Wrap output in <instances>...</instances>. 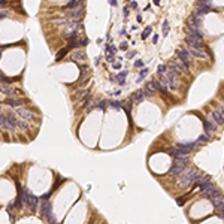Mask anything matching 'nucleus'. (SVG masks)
Masks as SVG:
<instances>
[{
    "label": "nucleus",
    "mask_w": 224,
    "mask_h": 224,
    "mask_svg": "<svg viewBox=\"0 0 224 224\" xmlns=\"http://www.w3.org/2000/svg\"><path fill=\"white\" fill-rule=\"evenodd\" d=\"M169 69L170 70H173L176 75H184V73H188V66L181 60V58H178L176 57V60H172L169 64Z\"/></svg>",
    "instance_id": "1"
},
{
    "label": "nucleus",
    "mask_w": 224,
    "mask_h": 224,
    "mask_svg": "<svg viewBox=\"0 0 224 224\" xmlns=\"http://www.w3.org/2000/svg\"><path fill=\"white\" fill-rule=\"evenodd\" d=\"M40 212H42V215L48 220V223L50 224H52V223H57L55 221V218H54V214H52V206H51V203H50V200H45V202H40Z\"/></svg>",
    "instance_id": "2"
},
{
    "label": "nucleus",
    "mask_w": 224,
    "mask_h": 224,
    "mask_svg": "<svg viewBox=\"0 0 224 224\" xmlns=\"http://www.w3.org/2000/svg\"><path fill=\"white\" fill-rule=\"evenodd\" d=\"M194 114L202 120V121H203V127H205V131H206V134H208V136L211 138L212 136V134H214V131L217 130V127H218V124L212 120V118H209V120H206V118H203V117H202L200 114H197V112H194Z\"/></svg>",
    "instance_id": "3"
},
{
    "label": "nucleus",
    "mask_w": 224,
    "mask_h": 224,
    "mask_svg": "<svg viewBox=\"0 0 224 224\" xmlns=\"http://www.w3.org/2000/svg\"><path fill=\"white\" fill-rule=\"evenodd\" d=\"M15 112H17V115H18L19 118L27 120V121H30V123L36 118V115L33 114V112H32L30 109H27L26 106H22V108H17V109H15Z\"/></svg>",
    "instance_id": "4"
},
{
    "label": "nucleus",
    "mask_w": 224,
    "mask_h": 224,
    "mask_svg": "<svg viewBox=\"0 0 224 224\" xmlns=\"http://www.w3.org/2000/svg\"><path fill=\"white\" fill-rule=\"evenodd\" d=\"M211 11H214V8H212V3H206V2H203V0H199V2L196 3V14H199V15H206L208 12H211Z\"/></svg>",
    "instance_id": "5"
},
{
    "label": "nucleus",
    "mask_w": 224,
    "mask_h": 224,
    "mask_svg": "<svg viewBox=\"0 0 224 224\" xmlns=\"http://www.w3.org/2000/svg\"><path fill=\"white\" fill-rule=\"evenodd\" d=\"M176 57H178V58H181V60H182L188 67L193 64V57H194V55L190 52V50H185V48L179 50V51H178V54H176Z\"/></svg>",
    "instance_id": "6"
},
{
    "label": "nucleus",
    "mask_w": 224,
    "mask_h": 224,
    "mask_svg": "<svg viewBox=\"0 0 224 224\" xmlns=\"http://www.w3.org/2000/svg\"><path fill=\"white\" fill-rule=\"evenodd\" d=\"M169 67V66H167ZM172 85H173V88H179V87H181V81H179V75H176L173 70H170V69H167V72L163 75Z\"/></svg>",
    "instance_id": "7"
},
{
    "label": "nucleus",
    "mask_w": 224,
    "mask_h": 224,
    "mask_svg": "<svg viewBox=\"0 0 224 224\" xmlns=\"http://www.w3.org/2000/svg\"><path fill=\"white\" fill-rule=\"evenodd\" d=\"M188 50H190V52L194 55V57H197V58H202V60H208V52H206V50L205 48H197V47H188Z\"/></svg>",
    "instance_id": "8"
},
{
    "label": "nucleus",
    "mask_w": 224,
    "mask_h": 224,
    "mask_svg": "<svg viewBox=\"0 0 224 224\" xmlns=\"http://www.w3.org/2000/svg\"><path fill=\"white\" fill-rule=\"evenodd\" d=\"M39 203H40V199L36 197V196H33V194H30L24 206L29 208V209H32V211H36V209L39 208Z\"/></svg>",
    "instance_id": "9"
},
{
    "label": "nucleus",
    "mask_w": 224,
    "mask_h": 224,
    "mask_svg": "<svg viewBox=\"0 0 224 224\" xmlns=\"http://www.w3.org/2000/svg\"><path fill=\"white\" fill-rule=\"evenodd\" d=\"M185 42L188 47H197V48H205L203 47V42H202L200 37H196V36H185Z\"/></svg>",
    "instance_id": "10"
},
{
    "label": "nucleus",
    "mask_w": 224,
    "mask_h": 224,
    "mask_svg": "<svg viewBox=\"0 0 224 224\" xmlns=\"http://www.w3.org/2000/svg\"><path fill=\"white\" fill-rule=\"evenodd\" d=\"M72 61H75L76 64H82V63H85V52L82 51V50H75L73 52H72Z\"/></svg>",
    "instance_id": "11"
},
{
    "label": "nucleus",
    "mask_w": 224,
    "mask_h": 224,
    "mask_svg": "<svg viewBox=\"0 0 224 224\" xmlns=\"http://www.w3.org/2000/svg\"><path fill=\"white\" fill-rule=\"evenodd\" d=\"M145 99H146V96H145V93H144V90H138V91H134V93L130 96V100L133 102V105H138V103L144 102Z\"/></svg>",
    "instance_id": "12"
},
{
    "label": "nucleus",
    "mask_w": 224,
    "mask_h": 224,
    "mask_svg": "<svg viewBox=\"0 0 224 224\" xmlns=\"http://www.w3.org/2000/svg\"><path fill=\"white\" fill-rule=\"evenodd\" d=\"M194 146H197L196 142H191V144H178V145H176V148H178L179 151H181L182 154H187V155L194 149Z\"/></svg>",
    "instance_id": "13"
},
{
    "label": "nucleus",
    "mask_w": 224,
    "mask_h": 224,
    "mask_svg": "<svg viewBox=\"0 0 224 224\" xmlns=\"http://www.w3.org/2000/svg\"><path fill=\"white\" fill-rule=\"evenodd\" d=\"M9 108H12V109H17V108H22L26 105V102L24 100H19L18 97H15V99H6V100H3Z\"/></svg>",
    "instance_id": "14"
},
{
    "label": "nucleus",
    "mask_w": 224,
    "mask_h": 224,
    "mask_svg": "<svg viewBox=\"0 0 224 224\" xmlns=\"http://www.w3.org/2000/svg\"><path fill=\"white\" fill-rule=\"evenodd\" d=\"M84 100H85V102L82 103V108H84V111H85V112H90V111L96 109V100H94V99H93L91 96L85 97Z\"/></svg>",
    "instance_id": "15"
},
{
    "label": "nucleus",
    "mask_w": 224,
    "mask_h": 224,
    "mask_svg": "<svg viewBox=\"0 0 224 224\" xmlns=\"http://www.w3.org/2000/svg\"><path fill=\"white\" fill-rule=\"evenodd\" d=\"M211 118H212L218 126H223V124H224V115L221 114L220 109H214V111L211 112Z\"/></svg>",
    "instance_id": "16"
},
{
    "label": "nucleus",
    "mask_w": 224,
    "mask_h": 224,
    "mask_svg": "<svg viewBox=\"0 0 224 224\" xmlns=\"http://www.w3.org/2000/svg\"><path fill=\"white\" fill-rule=\"evenodd\" d=\"M184 169H185L184 166H181V164H175V163H173V166L169 169V175H170V176H176V178H178L179 175H181V173L184 172Z\"/></svg>",
    "instance_id": "17"
},
{
    "label": "nucleus",
    "mask_w": 224,
    "mask_h": 224,
    "mask_svg": "<svg viewBox=\"0 0 224 224\" xmlns=\"http://www.w3.org/2000/svg\"><path fill=\"white\" fill-rule=\"evenodd\" d=\"M142 90H144V93H145L146 99H148V97H152V96L155 94V91H157V90H155V87H154V84H152V81H151V82H148V84H146V85H145Z\"/></svg>",
    "instance_id": "18"
},
{
    "label": "nucleus",
    "mask_w": 224,
    "mask_h": 224,
    "mask_svg": "<svg viewBox=\"0 0 224 224\" xmlns=\"http://www.w3.org/2000/svg\"><path fill=\"white\" fill-rule=\"evenodd\" d=\"M126 76H127V72H121L120 75H117V76L112 78V81L117 82V84H120V85H124V84H126Z\"/></svg>",
    "instance_id": "19"
},
{
    "label": "nucleus",
    "mask_w": 224,
    "mask_h": 224,
    "mask_svg": "<svg viewBox=\"0 0 224 224\" xmlns=\"http://www.w3.org/2000/svg\"><path fill=\"white\" fill-rule=\"evenodd\" d=\"M75 96H76L78 100H82V99H85V97L90 96V91H88L87 88H82V90H78V91L75 93Z\"/></svg>",
    "instance_id": "20"
},
{
    "label": "nucleus",
    "mask_w": 224,
    "mask_h": 224,
    "mask_svg": "<svg viewBox=\"0 0 224 224\" xmlns=\"http://www.w3.org/2000/svg\"><path fill=\"white\" fill-rule=\"evenodd\" d=\"M167 69H169V67L166 64H159V66H157V76H163L167 72Z\"/></svg>",
    "instance_id": "21"
},
{
    "label": "nucleus",
    "mask_w": 224,
    "mask_h": 224,
    "mask_svg": "<svg viewBox=\"0 0 224 224\" xmlns=\"http://www.w3.org/2000/svg\"><path fill=\"white\" fill-rule=\"evenodd\" d=\"M169 32H170L169 21H167V19H163V26H162V33H163V36H167Z\"/></svg>",
    "instance_id": "22"
},
{
    "label": "nucleus",
    "mask_w": 224,
    "mask_h": 224,
    "mask_svg": "<svg viewBox=\"0 0 224 224\" xmlns=\"http://www.w3.org/2000/svg\"><path fill=\"white\" fill-rule=\"evenodd\" d=\"M208 141H209V136L205 133V134H200V136L197 138L196 144H197V145H200V144H205V142H208Z\"/></svg>",
    "instance_id": "23"
},
{
    "label": "nucleus",
    "mask_w": 224,
    "mask_h": 224,
    "mask_svg": "<svg viewBox=\"0 0 224 224\" xmlns=\"http://www.w3.org/2000/svg\"><path fill=\"white\" fill-rule=\"evenodd\" d=\"M67 51H69V48H67V47H66V48H63V50H61V51H60V52L55 55V60H57V61H60V60H61V58H63V57L67 54Z\"/></svg>",
    "instance_id": "24"
},
{
    "label": "nucleus",
    "mask_w": 224,
    "mask_h": 224,
    "mask_svg": "<svg viewBox=\"0 0 224 224\" xmlns=\"http://www.w3.org/2000/svg\"><path fill=\"white\" fill-rule=\"evenodd\" d=\"M96 109L105 111V109H106V102H105V100H96Z\"/></svg>",
    "instance_id": "25"
},
{
    "label": "nucleus",
    "mask_w": 224,
    "mask_h": 224,
    "mask_svg": "<svg viewBox=\"0 0 224 224\" xmlns=\"http://www.w3.org/2000/svg\"><path fill=\"white\" fill-rule=\"evenodd\" d=\"M63 181H66V179H64L63 176H60V175H57V181L54 182V185H52V190H55V188H57V187H58V185H60V184H61Z\"/></svg>",
    "instance_id": "26"
},
{
    "label": "nucleus",
    "mask_w": 224,
    "mask_h": 224,
    "mask_svg": "<svg viewBox=\"0 0 224 224\" xmlns=\"http://www.w3.org/2000/svg\"><path fill=\"white\" fill-rule=\"evenodd\" d=\"M109 105L114 109H120L121 108V102H118V100H112V102H109Z\"/></svg>",
    "instance_id": "27"
},
{
    "label": "nucleus",
    "mask_w": 224,
    "mask_h": 224,
    "mask_svg": "<svg viewBox=\"0 0 224 224\" xmlns=\"http://www.w3.org/2000/svg\"><path fill=\"white\" fill-rule=\"evenodd\" d=\"M134 67H136V69H144V61L141 60V58H138L136 61H134V64H133Z\"/></svg>",
    "instance_id": "28"
},
{
    "label": "nucleus",
    "mask_w": 224,
    "mask_h": 224,
    "mask_svg": "<svg viewBox=\"0 0 224 224\" xmlns=\"http://www.w3.org/2000/svg\"><path fill=\"white\" fill-rule=\"evenodd\" d=\"M151 32H152V29H151V27H146V29L144 30V33H142V39H146L148 34H151Z\"/></svg>",
    "instance_id": "29"
},
{
    "label": "nucleus",
    "mask_w": 224,
    "mask_h": 224,
    "mask_svg": "<svg viewBox=\"0 0 224 224\" xmlns=\"http://www.w3.org/2000/svg\"><path fill=\"white\" fill-rule=\"evenodd\" d=\"M85 45H88V39H87V37L79 39V47H85Z\"/></svg>",
    "instance_id": "30"
},
{
    "label": "nucleus",
    "mask_w": 224,
    "mask_h": 224,
    "mask_svg": "<svg viewBox=\"0 0 224 224\" xmlns=\"http://www.w3.org/2000/svg\"><path fill=\"white\" fill-rule=\"evenodd\" d=\"M8 15H9V12L5 11V8H3V9H2V18H5V17H8Z\"/></svg>",
    "instance_id": "31"
},
{
    "label": "nucleus",
    "mask_w": 224,
    "mask_h": 224,
    "mask_svg": "<svg viewBox=\"0 0 224 224\" xmlns=\"http://www.w3.org/2000/svg\"><path fill=\"white\" fill-rule=\"evenodd\" d=\"M134 55H136V52H134V51H131V52H129V54H127V58H133Z\"/></svg>",
    "instance_id": "32"
},
{
    "label": "nucleus",
    "mask_w": 224,
    "mask_h": 224,
    "mask_svg": "<svg viewBox=\"0 0 224 224\" xmlns=\"http://www.w3.org/2000/svg\"><path fill=\"white\" fill-rule=\"evenodd\" d=\"M120 48H121V50H127V43H126V42H123V43L120 45Z\"/></svg>",
    "instance_id": "33"
},
{
    "label": "nucleus",
    "mask_w": 224,
    "mask_h": 224,
    "mask_svg": "<svg viewBox=\"0 0 224 224\" xmlns=\"http://www.w3.org/2000/svg\"><path fill=\"white\" fill-rule=\"evenodd\" d=\"M176 202H178V205H182V203H184V199H178Z\"/></svg>",
    "instance_id": "34"
},
{
    "label": "nucleus",
    "mask_w": 224,
    "mask_h": 224,
    "mask_svg": "<svg viewBox=\"0 0 224 224\" xmlns=\"http://www.w3.org/2000/svg\"><path fill=\"white\" fill-rule=\"evenodd\" d=\"M218 109H220V111H221V114H223V115H224V105H221V106H220V108H218Z\"/></svg>",
    "instance_id": "35"
},
{
    "label": "nucleus",
    "mask_w": 224,
    "mask_h": 224,
    "mask_svg": "<svg viewBox=\"0 0 224 224\" xmlns=\"http://www.w3.org/2000/svg\"><path fill=\"white\" fill-rule=\"evenodd\" d=\"M121 93V90H115V91H114V96H118Z\"/></svg>",
    "instance_id": "36"
},
{
    "label": "nucleus",
    "mask_w": 224,
    "mask_h": 224,
    "mask_svg": "<svg viewBox=\"0 0 224 224\" xmlns=\"http://www.w3.org/2000/svg\"><path fill=\"white\" fill-rule=\"evenodd\" d=\"M52 224H58V223H52Z\"/></svg>",
    "instance_id": "37"
}]
</instances>
